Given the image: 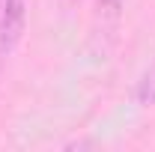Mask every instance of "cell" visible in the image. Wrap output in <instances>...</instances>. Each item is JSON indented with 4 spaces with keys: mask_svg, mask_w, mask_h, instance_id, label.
Wrapping results in <instances>:
<instances>
[{
    "mask_svg": "<svg viewBox=\"0 0 155 152\" xmlns=\"http://www.w3.org/2000/svg\"><path fill=\"white\" fill-rule=\"evenodd\" d=\"M0 3H3V0H0Z\"/></svg>",
    "mask_w": 155,
    "mask_h": 152,
    "instance_id": "5",
    "label": "cell"
},
{
    "mask_svg": "<svg viewBox=\"0 0 155 152\" xmlns=\"http://www.w3.org/2000/svg\"><path fill=\"white\" fill-rule=\"evenodd\" d=\"M134 101L140 107H155V60L146 66V72L140 75L134 87Z\"/></svg>",
    "mask_w": 155,
    "mask_h": 152,
    "instance_id": "3",
    "label": "cell"
},
{
    "mask_svg": "<svg viewBox=\"0 0 155 152\" xmlns=\"http://www.w3.org/2000/svg\"><path fill=\"white\" fill-rule=\"evenodd\" d=\"M78 3H81V0H60V6H63V9H66V12H69V9H75Z\"/></svg>",
    "mask_w": 155,
    "mask_h": 152,
    "instance_id": "4",
    "label": "cell"
},
{
    "mask_svg": "<svg viewBox=\"0 0 155 152\" xmlns=\"http://www.w3.org/2000/svg\"><path fill=\"white\" fill-rule=\"evenodd\" d=\"M27 24V0H3L0 3V60L18 48Z\"/></svg>",
    "mask_w": 155,
    "mask_h": 152,
    "instance_id": "1",
    "label": "cell"
},
{
    "mask_svg": "<svg viewBox=\"0 0 155 152\" xmlns=\"http://www.w3.org/2000/svg\"><path fill=\"white\" fill-rule=\"evenodd\" d=\"M122 9H125V0H96V9H93L96 36H107L114 42L119 21H122Z\"/></svg>",
    "mask_w": 155,
    "mask_h": 152,
    "instance_id": "2",
    "label": "cell"
}]
</instances>
